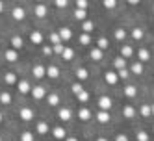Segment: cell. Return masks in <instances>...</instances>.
Returning <instances> with one entry per match:
<instances>
[{"label":"cell","mask_w":154,"mask_h":141,"mask_svg":"<svg viewBox=\"0 0 154 141\" xmlns=\"http://www.w3.org/2000/svg\"><path fill=\"white\" fill-rule=\"evenodd\" d=\"M104 80H106L109 85H115L117 80H119V76H117V72H115V71H108V72L104 74Z\"/></svg>","instance_id":"52a82bcc"},{"label":"cell","mask_w":154,"mask_h":141,"mask_svg":"<svg viewBox=\"0 0 154 141\" xmlns=\"http://www.w3.org/2000/svg\"><path fill=\"white\" fill-rule=\"evenodd\" d=\"M150 108H152V115H154V104H150Z\"/></svg>","instance_id":"11a10c76"},{"label":"cell","mask_w":154,"mask_h":141,"mask_svg":"<svg viewBox=\"0 0 154 141\" xmlns=\"http://www.w3.org/2000/svg\"><path fill=\"white\" fill-rule=\"evenodd\" d=\"M65 141H78V139H76V137H67Z\"/></svg>","instance_id":"816d5d0a"},{"label":"cell","mask_w":154,"mask_h":141,"mask_svg":"<svg viewBox=\"0 0 154 141\" xmlns=\"http://www.w3.org/2000/svg\"><path fill=\"white\" fill-rule=\"evenodd\" d=\"M19 117L23 119V121H32V119H34V110H32V108H20L19 110Z\"/></svg>","instance_id":"7a4b0ae2"},{"label":"cell","mask_w":154,"mask_h":141,"mask_svg":"<svg viewBox=\"0 0 154 141\" xmlns=\"http://www.w3.org/2000/svg\"><path fill=\"white\" fill-rule=\"evenodd\" d=\"M11 17H13L15 20H23V19H24V9L20 8V6H15L13 11H11Z\"/></svg>","instance_id":"30bf717a"},{"label":"cell","mask_w":154,"mask_h":141,"mask_svg":"<svg viewBox=\"0 0 154 141\" xmlns=\"http://www.w3.org/2000/svg\"><path fill=\"white\" fill-rule=\"evenodd\" d=\"M91 58L95 60V61H98V60H102V50L98 48V47H95V48H91Z\"/></svg>","instance_id":"4316f807"},{"label":"cell","mask_w":154,"mask_h":141,"mask_svg":"<svg viewBox=\"0 0 154 141\" xmlns=\"http://www.w3.org/2000/svg\"><path fill=\"white\" fill-rule=\"evenodd\" d=\"M0 102H2V104H9V102H11V95H9L8 91H2V93H0Z\"/></svg>","instance_id":"1f68e13d"},{"label":"cell","mask_w":154,"mask_h":141,"mask_svg":"<svg viewBox=\"0 0 154 141\" xmlns=\"http://www.w3.org/2000/svg\"><path fill=\"white\" fill-rule=\"evenodd\" d=\"M32 74H34L35 78H43L47 74V67H43V65H34V67H32Z\"/></svg>","instance_id":"5b68a950"},{"label":"cell","mask_w":154,"mask_h":141,"mask_svg":"<svg viewBox=\"0 0 154 141\" xmlns=\"http://www.w3.org/2000/svg\"><path fill=\"white\" fill-rule=\"evenodd\" d=\"M71 110L69 108H60V112H58V117L60 119H63V121H71Z\"/></svg>","instance_id":"5bb4252c"},{"label":"cell","mask_w":154,"mask_h":141,"mask_svg":"<svg viewBox=\"0 0 154 141\" xmlns=\"http://www.w3.org/2000/svg\"><path fill=\"white\" fill-rule=\"evenodd\" d=\"M2 117H4V115H2V112H0V123H2Z\"/></svg>","instance_id":"f5cc1de1"},{"label":"cell","mask_w":154,"mask_h":141,"mask_svg":"<svg viewBox=\"0 0 154 141\" xmlns=\"http://www.w3.org/2000/svg\"><path fill=\"white\" fill-rule=\"evenodd\" d=\"M113 65H115V69H117V71H121V69H125V67H126V60L119 56V58L113 60Z\"/></svg>","instance_id":"cb8c5ba5"},{"label":"cell","mask_w":154,"mask_h":141,"mask_svg":"<svg viewBox=\"0 0 154 141\" xmlns=\"http://www.w3.org/2000/svg\"><path fill=\"white\" fill-rule=\"evenodd\" d=\"M115 141H128V137H126L125 134H119V136L115 137Z\"/></svg>","instance_id":"681fc988"},{"label":"cell","mask_w":154,"mask_h":141,"mask_svg":"<svg viewBox=\"0 0 154 141\" xmlns=\"http://www.w3.org/2000/svg\"><path fill=\"white\" fill-rule=\"evenodd\" d=\"M58 34H60L61 43H63V41H69V39L72 37V32H71V28H67V26H65V28H60V30H58Z\"/></svg>","instance_id":"8992f818"},{"label":"cell","mask_w":154,"mask_h":141,"mask_svg":"<svg viewBox=\"0 0 154 141\" xmlns=\"http://www.w3.org/2000/svg\"><path fill=\"white\" fill-rule=\"evenodd\" d=\"M132 54H134V48H132L130 45H123V47H121V58H130L132 56Z\"/></svg>","instance_id":"9a60e30c"},{"label":"cell","mask_w":154,"mask_h":141,"mask_svg":"<svg viewBox=\"0 0 154 141\" xmlns=\"http://www.w3.org/2000/svg\"><path fill=\"white\" fill-rule=\"evenodd\" d=\"M76 99H78V102H87V100H89V91L82 89L78 95H76Z\"/></svg>","instance_id":"d4e9b609"},{"label":"cell","mask_w":154,"mask_h":141,"mask_svg":"<svg viewBox=\"0 0 154 141\" xmlns=\"http://www.w3.org/2000/svg\"><path fill=\"white\" fill-rule=\"evenodd\" d=\"M97 119H98V123H108L112 117H109L108 112H98V113H97Z\"/></svg>","instance_id":"484cf974"},{"label":"cell","mask_w":154,"mask_h":141,"mask_svg":"<svg viewBox=\"0 0 154 141\" xmlns=\"http://www.w3.org/2000/svg\"><path fill=\"white\" fill-rule=\"evenodd\" d=\"M0 141H2V137H0Z\"/></svg>","instance_id":"6f0895ef"},{"label":"cell","mask_w":154,"mask_h":141,"mask_svg":"<svg viewBox=\"0 0 154 141\" xmlns=\"http://www.w3.org/2000/svg\"><path fill=\"white\" fill-rule=\"evenodd\" d=\"M102 6H104L106 9H115V8H117V2H115V0H104Z\"/></svg>","instance_id":"74e56055"},{"label":"cell","mask_w":154,"mask_h":141,"mask_svg":"<svg viewBox=\"0 0 154 141\" xmlns=\"http://www.w3.org/2000/svg\"><path fill=\"white\" fill-rule=\"evenodd\" d=\"M137 141H149V134L143 132V130H141V132H137Z\"/></svg>","instance_id":"ee69618b"},{"label":"cell","mask_w":154,"mask_h":141,"mask_svg":"<svg viewBox=\"0 0 154 141\" xmlns=\"http://www.w3.org/2000/svg\"><path fill=\"white\" fill-rule=\"evenodd\" d=\"M141 115H143V117H150V115H152L150 104H143V106H141Z\"/></svg>","instance_id":"f546056e"},{"label":"cell","mask_w":154,"mask_h":141,"mask_svg":"<svg viewBox=\"0 0 154 141\" xmlns=\"http://www.w3.org/2000/svg\"><path fill=\"white\" fill-rule=\"evenodd\" d=\"M63 48H65L63 43H60V45H54V47H52V50L56 52V54H61V52H63Z\"/></svg>","instance_id":"bcb514c9"},{"label":"cell","mask_w":154,"mask_h":141,"mask_svg":"<svg viewBox=\"0 0 154 141\" xmlns=\"http://www.w3.org/2000/svg\"><path fill=\"white\" fill-rule=\"evenodd\" d=\"M47 102H48V106H58L60 104V95H56V93L47 95Z\"/></svg>","instance_id":"ac0fdd59"},{"label":"cell","mask_w":154,"mask_h":141,"mask_svg":"<svg viewBox=\"0 0 154 141\" xmlns=\"http://www.w3.org/2000/svg\"><path fill=\"white\" fill-rule=\"evenodd\" d=\"M52 136L56 137V139H65L67 132H65V128H61V126H56V128L52 130Z\"/></svg>","instance_id":"e0dca14e"},{"label":"cell","mask_w":154,"mask_h":141,"mask_svg":"<svg viewBox=\"0 0 154 141\" xmlns=\"http://www.w3.org/2000/svg\"><path fill=\"white\" fill-rule=\"evenodd\" d=\"M85 17H87V13L84 9H74V19L76 20H85Z\"/></svg>","instance_id":"d6a6232c"},{"label":"cell","mask_w":154,"mask_h":141,"mask_svg":"<svg viewBox=\"0 0 154 141\" xmlns=\"http://www.w3.org/2000/svg\"><path fill=\"white\" fill-rule=\"evenodd\" d=\"M78 41L82 43V45H89V43H91V37H89V34H82V35L78 37Z\"/></svg>","instance_id":"ab89813d"},{"label":"cell","mask_w":154,"mask_h":141,"mask_svg":"<svg viewBox=\"0 0 154 141\" xmlns=\"http://www.w3.org/2000/svg\"><path fill=\"white\" fill-rule=\"evenodd\" d=\"M117 76H119V78H123V80H126V78L130 76V72H128L126 69H121V71H117Z\"/></svg>","instance_id":"7bdbcfd3"},{"label":"cell","mask_w":154,"mask_h":141,"mask_svg":"<svg viewBox=\"0 0 154 141\" xmlns=\"http://www.w3.org/2000/svg\"><path fill=\"white\" fill-rule=\"evenodd\" d=\"M23 45H24V41H23V37H20V35H13L11 37V48L13 50L23 48Z\"/></svg>","instance_id":"8fae6325"},{"label":"cell","mask_w":154,"mask_h":141,"mask_svg":"<svg viewBox=\"0 0 154 141\" xmlns=\"http://www.w3.org/2000/svg\"><path fill=\"white\" fill-rule=\"evenodd\" d=\"M123 93H125V97H128V99H134V97L137 95V87L136 85H126V87L123 89Z\"/></svg>","instance_id":"7c38bea8"},{"label":"cell","mask_w":154,"mask_h":141,"mask_svg":"<svg viewBox=\"0 0 154 141\" xmlns=\"http://www.w3.org/2000/svg\"><path fill=\"white\" fill-rule=\"evenodd\" d=\"M130 71L134 72V74H141V72H143V65H141L139 61H136V63H132V67H130Z\"/></svg>","instance_id":"4dcf8cb0"},{"label":"cell","mask_w":154,"mask_h":141,"mask_svg":"<svg viewBox=\"0 0 154 141\" xmlns=\"http://www.w3.org/2000/svg\"><path fill=\"white\" fill-rule=\"evenodd\" d=\"M78 119H82V121H89V119H91V112L87 110V108H80V110H78Z\"/></svg>","instance_id":"d6986e66"},{"label":"cell","mask_w":154,"mask_h":141,"mask_svg":"<svg viewBox=\"0 0 154 141\" xmlns=\"http://www.w3.org/2000/svg\"><path fill=\"white\" fill-rule=\"evenodd\" d=\"M123 115H125L126 119H132V117L136 115V108H134V106H130V104L125 106V108H123Z\"/></svg>","instance_id":"44dd1931"},{"label":"cell","mask_w":154,"mask_h":141,"mask_svg":"<svg viewBox=\"0 0 154 141\" xmlns=\"http://www.w3.org/2000/svg\"><path fill=\"white\" fill-rule=\"evenodd\" d=\"M85 8H87L85 0H76V9H84V11H85Z\"/></svg>","instance_id":"f6af8a7d"},{"label":"cell","mask_w":154,"mask_h":141,"mask_svg":"<svg viewBox=\"0 0 154 141\" xmlns=\"http://www.w3.org/2000/svg\"><path fill=\"white\" fill-rule=\"evenodd\" d=\"M47 13H48V6H47V4H35V6H34V15H37L39 19L45 17Z\"/></svg>","instance_id":"3957f363"},{"label":"cell","mask_w":154,"mask_h":141,"mask_svg":"<svg viewBox=\"0 0 154 141\" xmlns=\"http://www.w3.org/2000/svg\"><path fill=\"white\" fill-rule=\"evenodd\" d=\"M97 141H108V139H104V137H100V139H97Z\"/></svg>","instance_id":"db71d44e"},{"label":"cell","mask_w":154,"mask_h":141,"mask_svg":"<svg viewBox=\"0 0 154 141\" xmlns=\"http://www.w3.org/2000/svg\"><path fill=\"white\" fill-rule=\"evenodd\" d=\"M30 41L34 43V45H41V43H43V34H41L39 30H34L30 34Z\"/></svg>","instance_id":"9c48e42d"},{"label":"cell","mask_w":154,"mask_h":141,"mask_svg":"<svg viewBox=\"0 0 154 141\" xmlns=\"http://www.w3.org/2000/svg\"><path fill=\"white\" fill-rule=\"evenodd\" d=\"M54 50H52V47H43V54H45V56H50Z\"/></svg>","instance_id":"c3c4849f"},{"label":"cell","mask_w":154,"mask_h":141,"mask_svg":"<svg viewBox=\"0 0 154 141\" xmlns=\"http://www.w3.org/2000/svg\"><path fill=\"white\" fill-rule=\"evenodd\" d=\"M48 39H50L52 45H60V43H61V39H60V34H58V32H52V34H48Z\"/></svg>","instance_id":"83f0119b"},{"label":"cell","mask_w":154,"mask_h":141,"mask_svg":"<svg viewBox=\"0 0 154 141\" xmlns=\"http://www.w3.org/2000/svg\"><path fill=\"white\" fill-rule=\"evenodd\" d=\"M115 37H117L119 41H125V39H126V32H125L123 28H117V30H115Z\"/></svg>","instance_id":"8d00e7d4"},{"label":"cell","mask_w":154,"mask_h":141,"mask_svg":"<svg viewBox=\"0 0 154 141\" xmlns=\"http://www.w3.org/2000/svg\"><path fill=\"white\" fill-rule=\"evenodd\" d=\"M72 56H74V50H72L71 47H65V48H63V52H61V58L69 61V60H72Z\"/></svg>","instance_id":"603a6c76"},{"label":"cell","mask_w":154,"mask_h":141,"mask_svg":"<svg viewBox=\"0 0 154 141\" xmlns=\"http://www.w3.org/2000/svg\"><path fill=\"white\" fill-rule=\"evenodd\" d=\"M87 76H89V74H87V71L84 67L76 69V78H78V80H87Z\"/></svg>","instance_id":"f1b7e54d"},{"label":"cell","mask_w":154,"mask_h":141,"mask_svg":"<svg viewBox=\"0 0 154 141\" xmlns=\"http://www.w3.org/2000/svg\"><path fill=\"white\" fill-rule=\"evenodd\" d=\"M4 58H6L8 61H17V60H19V52L13 50V48H9V50L4 52Z\"/></svg>","instance_id":"4fadbf2b"},{"label":"cell","mask_w":154,"mask_h":141,"mask_svg":"<svg viewBox=\"0 0 154 141\" xmlns=\"http://www.w3.org/2000/svg\"><path fill=\"white\" fill-rule=\"evenodd\" d=\"M97 45H98V48H100V50H106V48L109 47V43H108V39H106V37H100V39L97 41Z\"/></svg>","instance_id":"d590c367"},{"label":"cell","mask_w":154,"mask_h":141,"mask_svg":"<svg viewBox=\"0 0 154 141\" xmlns=\"http://www.w3.org/2000/svg\"><path fill=\"white\" fill-rule=\"evenodd\" d=\"M47 74L50 78H58L60 76V69L56 67V65H48V67H47Z\"/></svg>","instance_id":"7402d4cb"},{"label":"cell","mask_w":154,"mask_h":141,"mask_svg":"<svg viewBox=\"0 0 154 141\" xmlns=\"http://www.w3.org/2000/svg\"><path fill=\"white\" fill-rule=\"evenodd\" d=\"M32 97H34L35 100H41L47 97V89L43 87V85H35V87H32Z\"/></svg>","instance_id":"6da1fadb"},{"label":"cell","mask_w":154,"mask_h":141,"mask_svg":"<svg viewBox=\"0 0 154 141\" xmlns=\"http://www.w3.org/2000/svg\"><path fill=\"white\" fill-rule=\"evenodd\" d=\"M37 132H39V134H47V132H48V124H47L45 121L37 123Z\"/></svg>","instance_id":"e575fe53"},{"label":"cell","mask_w":154,"mask_h":141,"mask_svg":"<svg viewBox=\"0 0 154 141\" xmlns=\"http://www.w3.org/2000/svg\"><path fill=\"white\" fill-rule=\"evenodd\" d=\"M20 141H34V134L32 132H23L20 134Z\"/></svg>","instance_id":"60d3db41"},{"label":"cell","mask_w":154,"mask_h":141,"mask_svg":"<svg viewBox=\"0 0 154 141\" xmlns=\"http://www.w3.org/2000/svg\"><path fill=\"white\" fill-rule=\"evenodd\" d=\"M98 106H100V112H108L109 108H112V99H109V97H100V99H98Z\"/></svg>","instance_id":"277c9868"},{"label":"cell","mask_w":154,"mask_h":141,"mask_svg":"<svg viewBox=\"0 0 154 141\" xmlns=\"http://www.w3.org/2000/svg\"><path fill=\"white\" fill-rule=\"evenodd\" d=\"M17 87H19V91L23 93V95H26V93H30V91H32L30 82H28V80H19V82H17Z\"/></svg>","instance_id":"ba28073f"},{"label":"cell","mask_w":154,"mask_h":141,"mask_svg":"<svg viewBox=\"0 0 154 141\" xmlns=\"http://www.w3.org/2000/svg\"><path fill=\"white\" fill-rule=\"evenodd\" d=\"M152 132H154V126H152Z\"/></svg>","instance_id":"9f6ffc18"},{"label":"cell","mask_w":154,"mask_h":141,"mask_svg":"<svg viewBox=\"0 0 154 141\" xmlns=\"http://www.w3.org/2000/svg\"><path fill=\"white\" fill-rule=\"evenodd\" d=\"M4 11V2H0V13Z\"/></svg>","instance_id":"f907efd6"},{"label":"cell","mask_w":154,"mask_h":141,"mask_svg":"<svg viewBox=\"0 0 154 141\" xmlns=\"http://www.w3.org/2000/svg\"><path fill=\"white\" fill-rule=\"evenodd\" d=\"M137 60H139V61H149V60H150V52H149L147 48H139V50H137Z\"/></svg>","instance_id":"2e32d148"},{"label":"cell","mask_w":154,"mask_h":141,"mask_svg":"<svg viewBox=\"0 0 154 141\" xmlns=\"http://www.w3.org/2000/svg\"><path fill=\"white\" fill-rule=\"evenodd\" d=\"M67 0H56V8H67Z\"/></svg>","instance_id":"7dc6e473"},{"label":"cell","mask_w":154,"mask_h":141,"mask_svg":"<svg viewBox=\"0 0 154 141\" xmlns=\"http://www.w3.org/2000/svg\"><path fill=\"white\" fill-rule=\"evenodd\" d=\"M4 82H6L8 85H13V84H17L19 80H17V76H15V72H6V74H4Z\"/></svg>","instance_id":"ffe728a7"},{"label":"cell","mask_w":154,"mask_h":141,"mask_svg":"<svg viewBox=\"0 0 154 141\" xmlns=\"http://www.w3.org/2000/svg\"><path fill=\"white\" fill-rule=\"evenodd\" d=\"M71 89H72V93H74V95H78L84 87H82V84H80V82H76V84H72V85H71Z\"/></svg>","instance_id":"b9f144b4"},{"label":"cell","mask_w":154,"mask_h":141,"mask_svg":"<svg viewBox=\"0 0 154 141\" xmlns=\"http://www.w3.org/2000/svg\"><path fill=\"white\" fill-rule=\"evenodd\" d=\"M132 37H134V39H143V30L141 28H134V30H132Z\"/></svg>","instance_id":"f35d334b"},{"label":"cell","mask_w":154,"mask_h":141,"mask_svg":"<svg viewBox=\"0 0 154 141\" xmlns=\"http://www.w3.org/2000/svg\"><path fill=\"white\" fill-rule=\"evenodd\" d=\"M82 30H84V34H89V32L93 30V20H84Z\"/></svg>","instance_id":"836d02e7"}]
</instances>
